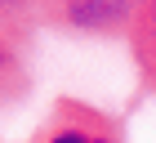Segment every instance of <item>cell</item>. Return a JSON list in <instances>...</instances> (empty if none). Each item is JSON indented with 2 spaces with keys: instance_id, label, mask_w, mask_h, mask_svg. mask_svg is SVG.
<instances>
[{
  "instance_id": "6da1fadb",
  "label": "cell",
  "mask_w": 156,
  "mask_h": 143,
  "mask_svg": "<svg viewBox=\"0 0 156 143\" xmlns=\"http://www.w3.org/2000/svg\"><path fill=\"white\" fill-rule=\"evenodd\" d=\"M134 0H40L36 23L76 36H125Z\"/></svg>"
},
{
  "instance_id": "7a4b0ae2",
  "label": "cell",
  "mask_w": 156,
  "mask_h": 143,
  "mask_svg": "<svg viewBox=\"0 0 156 143\" xmlns=\"http://www.w3.org/2000/svg\"><path fill=\"white\" fill-rule=\"evenodd\" d=\"M31 143H129V139H125L116 116H107V112H98L89 103L62 98L49 112V121L31 134Z\"/></svg>"
},
{
  "instance_id": "3957f363",
  "label": "cell",
  "mask_w": 156,
  "mask_h": 143,
  "mask_svg": "<svg viewBox=\"0 0 156 143\" xmlns=\"http://www.w3.org/2000/svg\"><path fill=\"white\" fill-rule=\"evenodd\" d=\"M125 36H129V49H134L143 94H156V0H134V18H129Z\"/></svg>"
},
{
  "instance_id": "277c9868",
  "label": "cell",
  "mask_w": 156,
  "mask_h": 143,
  "mask_svg": "<svg viewBox=\"0 0 156 143\" xmlns=\"http://www.w3.org/2000/svg\"><path fill=\"white\" fill-rule=\"evenodd\" d=\"M27 27H0V107L18 103L31 85L27 72Z\"/></svg>"
},
{
  "instance_id": "5b68a950",
  "label": "cell",
  "mask_w": 156,
  "mask_h": 143,
  "mask_svg": "<svg viewBox=\"0 0 156 143\" xmlns=\"http://www.w3.org/2000/svg\"><path fill=\"white\" fill-rule=\"evenodd\" d=\"M40 0H0V27H36Z\"/></svg>"
}]
</instances>
